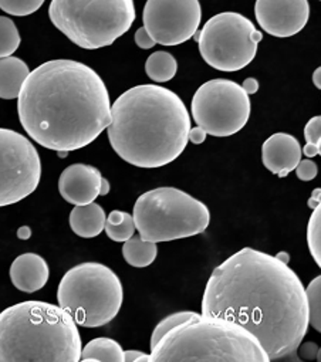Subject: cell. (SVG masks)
<instances>
[{
  "instance_id": "obj_1",
  "label": "cell",
  "mask_w": 321,
  "mask_h": 362,
  "mask_svg": "<svg viewBox=\"0 0 321 362\" xmlns=\"http://www.w3.org/2000/svg\"><path fill=\"white\" fill-rule=\"evenodd\" d=\"M202 314L232 321L264 348L270 361L296 354L308 329L305 288L276 256L243 247L211 274Z\"/></svg>"
},
{
  "instance_id": "obj_2",
  "label": "cell",
  "mask_w": 321,
  "mask_h": 362,
  "mask_svg": "<svg viewBox=\"0 0 321 362\" xmlns=\"http://www.w3.org/2000/svg\"><path fill=\"white\" fill-rule=\"evenodd\" d=\"M18 112L28 135L56 152L90 145L111 122L103 78L74 60H50L30 71L18 97Z\"/></svg>"
},
{
  "instance_id": "obj_3",
  "label": "cell",
  "mask_w": 321,
  "mask_h": 362,
  "mask_svg": "<svg viewBox=\"0 0 321 362\" xmlns=\"http://www.w3.org/2000/svg\"><path fill=\"white\" fill-rule=\"evenodd\" d=\"M191 117L171 90L142 84L122 93L111 105L107 128L112 149L138 168H160L187 148Z\"/></svg>"
},
{
  "instance_id": "obj_4",
  "label": "cell",
  "mask_w": 321,
  "mask_h": 362,
  "mask_svg": "<svg viewBox=\"0 0 321 362\" xmlns=\"http://www.w3.org/2000/svg\"><path fill=\"white\" fill-rule=\"evenodd\" d=\"M81 337L69 311L23 301L0 313V362H77Z\"/></svg>"
},
{
  "instance_id": "obj_5",
  "label": "cell",
  "mask_w": 321,
  "mask_h": 362,
  "mask_svg": "<svg viewBox=\"0 0 321 362\" xmlns=\"http://www.w3.org/2000/svg\"><path fill=\"white\" fill-rule=\"evenodd\" d=\"M153 362H267L262 344L240 325L197 314L151 348Z\"/></svg>"
},
{
  "instance_id": "obj_6",
  "label": "cell",
  "mask_w": 321,
  "mask_h": 362,
  "mask_svg": "<svg viewBox=\"0 0 321 362\" xmlns=\"http://www.w3.org/2000/svg\"><path fill=\"white\" fill-rule=\"evenodd\" d=\"M49 16L76 46L97 50L131 29L135 5L134 0H52Z\"/></svg>"
},
{
  "instance_id": "obj_7",
  "label": "cell",
  "mask_w": 321,
  "mask_h": 362,
  "mask_svg": "<svg viewBox=\"0 0 321 362\" xmlns=\"http://www.w3.org/2000/svg\"><path fill=\"white\" fill-rule=\"evenodd\" d=\"M132 216L139 236L153 243L201 235L211 223V212L204 202L171 187L142 194Z\"/></svg>"
},
{
  "instance_id": "obj_8",
  "label": "cell",
  "mask_w": 321,
  "mask_h": 362,
  "mask_svg": "<svg viewBox=\"0 0 321 362\" xmlns=\"http://www.w3.org/2000/svg\"><path fill=\"white\" fill-rule=\"evenodd\" d=\"M59 305L71 314L77 325L97 328L111 322L124 301L119 277L105 264L86 262L71 267L60 280Z\"/></svg>"
},
{
  "instance_id": "obj_9",
  "label": "cell",
  "mask_w": 321,
  "mask_h": 362,
  "mask_svg": "<svg viewBox=\"0 0 321 362\" xmlns=\"http://www.w3.org/2000/svg\"><path fill=\"white\" fill-rule=\"evenodd\" d=\"M195 39L206 64L232 73L253 62L263 35L243 15L223 12L211 18Z\"/></svg>"
},
{
  "instance_id": "obj_10",
  "label": "cell",
  "mask_w": 321,
  "mask_h": 362,
  "mask_svg": "<svg viewBox=\"0 0 321 362\" xmlns=\"http://www.w3.org/2000/svg\"><path fill=\"white\" fill-rule=\"evenodd\" d=\"M191 110L197 125L206 134L226 138L238 134L247 124L250 98L238 83L215 78L197 90Z\"/></svg>"
},
{
  "instance_id": "obj_11",
  "label": "cell",
  "mask_w": 321,
  "mask_h": 362,
  "mask_svg": "<svg viewBox=\"0 0 321 362\" xmlns=\"http://www.w3.org/2000/svg\"><path fill=\"white\" fill-rule=\"evenodd\" d=\"M40 177L42 160L32 141L13 129L0 128V208L32 195Z\"/></svg>"
},
{
  "instance_id": "obj_12",
  "label": "cell",
  "mask_w": 321,
  "mask_h": 362,
  "mask_svg": "<svg viewBox=\"0 0 321 362\" xmlns=\"http://www.w3.org/2000/svg\"><path fill=\"white\" fill-rule=\"evenodd\" d=\"M144 28L163 46H178L192 39L202 21L199 0H146Z\"/></svg>"
},
{
  "instance_id": "obj_13",
  "label": "cell",
  "mask_w": 321,
  "mask_h": 362,
  "mask_svg": "<svg viewBox=\"0 0 321 362\" xmlns=\"http://www.w3.org/2000/svg\"><path fill=\"white\" fill-rule=\"evenodd\" d=\"M255 15L267 35L291 37L307 25L310 5L308 0H256Z\"/></svg>"
},
{
  "instance_id": "obj_14",
  "label": "cell",
  "mask_w": 321,
  "mask_h": 362,
  "mask_svg": "<svg viewBox=\"0 0 321 362\" xmlns=\"http://www.w3.org/2000/svg\"><path fill=\"white\" fill-rule=\"evenodd\" d=\"M101 172L87 163L67 166L59 177V192L62 198L76 206L93 204L101 195Z\"/></svg>"
},
{
  "instance_id": "obj_15",
  "label": "cell",
  "mask_w": 321,
  "mask_h": 362,
  "mask_svg": "<svg viewBox=\"0 0 321 362\" xmlns=\"http://www.w3.org/2000/svg\"><path fill=\"white\" fill-rule=\"evenodd\" d=\"M300 142L290 134L277 132L269 136L262 146V162L274 175L284 177L301 160Z\"/></svg>"
},
{
  "instance_id": "obj_16",
  "label": "cell",
  "mask_w": 321,
  "mask_h": 362,
  "mask_svg": "<svg viewBox=\"0 0 321 362\" xmlns=\"http://www.w3.org/2000/svg\"><path fill=\"white\" fill-rule=\"evenodd\" d=\"M47 262L36 253H25L15 259L11 266V280L23 293H36L49 281Z\"/></svg>"
},
{
  "instance_id": "obj_17",
  "label": "cell",
  "mask_w": 321,
  "mask_h": 362,
  "mask_svg": "<svg viewBox=\"0 0 321 362\" xmlns=\"http://www.w3.org/2000/svg\"><path fill=\"white\" fill-rule=\"evenodd\" d=\"M105 221L107 215L104 209L95 202L83 206H74L70 214L71 230L84 239L98 236L105 228Z\"/></svg>"
},
{
  "instance_id": "obj_18",
  "label": "cell",
  "mask_w": 321,
  "mask_h": 362,
  "mask_svg": "<svg viewBox=\"0 0 321 362\" xmlns=\"http://www.w3.org/2000/svg\"><path fill=\"white\" fill-rule=\"evenodd\" d=\"M30 74L29 66L19 57L0 59V98L15 100Z\"/></svg>"
},
{
  "instance_id": "obj_19",
  "label": "cell",
  "mask_w": 321,
  "mask_h": 362,
  "mask_svg": "<svg viewBox=\"0 0 321 362\" xmlns=\"http://www.w3.org/2000/svg\"><path fill=\"white\" fill-rule=\"evenodd\" d=\"M84 362H122L124 349L122 346L105 337L91 339L81 351V359Z\"/></svg>"
},
{
  "instance_id": "obj_20",
  "label": "cell",
  "mask_w": 321,
  "mask_h": 362,
  "mask_svg": "<svg viewBox=\"0 0 321 362\" xmlns=\"http://www.w3.org/2000/svg\"><path fill=\"white\" fill-rule=\"evenodd\" d=\"M158 255V246L153 242L144 240L141 236H132L122 246V256L125 262L132 267H148L151 266Z\"/></svg>"
},
{
  "instance_id": "obj_21",
  "label": "cell",
  "mask_w": 321,
  "mask_h": 362,
  "mask_svg": "<svg viewBox=\"0 0 321 362\" xmlns=\"http://www.w3.org/2000/svg\"><path fill=\"white\" fill-rule=\"evenodd\" d=\"M178 70L175 57L168 52H155L145 63L146 76L155 83L171 81Z\"/></svg>"
},
{
  "instance_id": "obj_22",
  "label": "cell",
  "mask_w": 321,
  "mask_h": 362,
  "mask_svg": "<svg viewBox=\"0 0 321 362\" xmlns=\"http://www.w3.org/2000/svg\"><path fill=\"white\" fill-rule=\"evenodd\" d=\"M135 222L134 216L122 212V211H112L105 221V233L112 242L124 243L131 239L135 233Z\"/></svg>"
},
{
  "instance_id": "obj_23",
  "label": "cell",
  "mask_w": 321,
  "mask_h": 362,
  "mask_svg": "<svg viewBox=\"0 0 321 362\" xmlns=\"http://www.w3.org/2000/svg\"><path fill=\"white\" fill-rule=\"evenodd\" d=\"M22 37L13 21L0 16V59L11 57L21 46Z\"/></svg>"
},
{
  "instance_id": "obj_24",
  "label": "cell",
  "mask_w": 321,
  "mask_h": 362,
  "mask_svg": "<svg viewBox=\"0 0 321 362\" xmlns=\"http://www.w3.org/2000/svg\"><path fill=\"white\" fill-rule=\"evenodd\" d=\"M308 304V325L321 334V276L310 281L305 288Z\"/></svg>"
},
{
  "instance_id": "obj_25",
  "label": "cell",
  "mask_w": 321,
  "mask_h": 362,
  "mask_svg": "<svg viewBox=\"0 0 321 362\" xmlns=\"http://www.w3.org/2000/svg\"><path fill=\"white\" fill-rule=\"evenodd\" d=\"M307 245L311 257L321 269V204L313 209L307 225Z\"/></svg>"
},
{
  "instance_id": "obj_26",
  "label": "cell",
  "mask_w": 321,
  "mask_h": 362,
  "mask_svg": "<svg viewBox=\"0 0 321 362\" xmlns=\"http://www.w3.org/2000/svg\"><path fill=\"white\" fill-rule=\"evenodd\" d=\"M198 313L195 311H180V313H174L168 317H165L163 321H160L152 331V335H151V348L155 346V344L163 338L168 331H171L173 328H175L177 325L191 320L192 317H195Z\"/></svg>"
},
{
  "instance_id": "obj_27",
  "label": "cell",
  "mask_w": 321,
  "mask_h": 362,
  "mask_svg": "<svg viewBox=\"0 0 321 362\" xmlns=\"http://www.w3.org/2000/svg\"><path fill=\"white\" fill-rule=\"evenodd\" d=\"M45 0H0V9L12 16H29L37 12Z\"/></svg>"
},
{
  "instance_id": "obj_28",
  "label": "cell",
  "mask_w": 321,
  "mask_h": 362,
  "mask_svg": "<svg viewBox=\"0 0 321 362\" xmlns=\"http://www.w3.org/2000/svg\"><path fill=\"white\" fill-rule=\"evenodd\" d=\"M294 170H296L297 177L300 180H304V182L313 180L318 173V168H317L315 162L311 159H301Z\"/></svg>"
},
{
  "instance_id": "obj_29",
  "label": "cell",
  "mask_w": 321,
  "mask_h": 362,
  "mask_svg": "<svg viewBox=\"0 0 321 362\" xmlns=\"http://www.w3.org/2000/svg\"><path fill=\"white\" fill-rule=\"evenodd\" d=\"M304 138L307 144L315 145L321 138V115L313 117L304 127Z\"/></svg>"
},
{
  "instance_id": "obj_30",
  "label": "cell",
  "mask_w": 321,
  "mask_h": 362,
  "mask_svg": "<svg viewBox=\"0 0 321 362\" xmlns=\"http://www.w3.org/2000/svg\"><path fill=\"white\" fill-rule=\"evenodd\" d=\"M298 351V356L304 361H311V359H317V354H318V345L315 342H301L297 348Z\"/></svg>"
},
{
  "instance_id": "obj_31",
  "label": "cell",
  "mask_w": 321,
  "mask_h": 362,
  "mask_svg": "<svg viewBox=\"0 0 321 362\" xmlns=\"http://www.w3.org/2000/svg\"><path fill=\"white\" fill-rule=\"evenodd\" d=\"M135 43L139 49H144V50H148V49H152L156 42L151 37V35L146 32L145 28H139L135 33Z\"/></svg>"
},
{
  "instance_id": "obj_32",
  "label": "cell",
  "mask_w": 321,
  "mask_h": 362,
  "mask_svg": "<svg viewBox=\"0 0 321 362\" xmlns=\"http://www.w3.org/2000/svg\"><path fill=\"white\" fill-rule=\"evenodd\" d=\"M124 361L141 362V361H152V359H151V355H146L142 351H124Z\"/></svg>"
},
{
  "instance_id": "obj_33",
  "label": "cell",
  "mask_w": 321,
  "mask_h": 362,
  "mask_svg": "<svg viewBox=\"0 0 321 362\" xmlns=\"http://www.w3.org/2000/svg\"><path fill=\"white\" fill-rule=\"evenodd\" d=\"M206 135L208 134L205 129H202L201 127H195V128H191V131H189V141L195 145H199V144L205 142Z\"/></svg>"
},
{
  "instance_id": "obj_34",
  "label": "cell",
  "mask_w": 321,
  "mask_h": 362,
  "mask_svg": "<svg viewBox=\"0 0 321 362\" xmlns=\"http://www.w3.org/2000/svg\"><path fill=\"white\" fill-rule=\"evenodd\" d=\"M243 90L250 95V94H256L259 91V83L256 78H246L243 83Z\"/></svg>"
},
{
  "instance_id": "obj_35",
  "label": "cell",
  "mask_w": 321,
  "mask_h": 362,
  "mask_svg": "<svg viewBox=\"0 0 321 362\" xmlns=\"http://www.w3.org/2000/svg\"><path fill=\"white\" fill-rule=\"evenodd\" d=\"M320 204H321V189L317 188V189L313 191L311 198L308 199V208L310 209H315Z\"/></svg>"
},
{
  "instance_id": "obj_36",
  "label": "cell",
  "mask_w": 321,
  "mask_h": 362,
  "mask_svg": "<svg viewBox=\"0 0 321 362\" xmlns=\"http://www.w3.org/2000/svg\"><path fill=\"white\" fill-rule=\"evenodd\" d=\"M30 236H32V229L29 226H22L18 230V238L21 240H28V239H30Z\"/></svg>"
},
{
  "instance_id": "obj_37",
  "label": "cell",
  "mask_w": 321,
  "mask_h": 362,
  "mask_svg": "<svg viewBox=\"0 0 321 362\" xmlns=\"http://www.w3.org/2000/svg\"><path fill=\"white\" fill-rule=\"evenodd\" d=\"M303 152L305 153V156H307V158H314L315 155H318V152H317V146H315V145H313V144H305V146H304Z\"/></svg>"
},
{
  "instance_id": "obj_38",
  "label": "cell",
  "mask_w": 321,
  "mask_h": 362,
  "mask_svg": "<svg viewBox=\"0 0 321 362\" xmlns=\"http://www.w3.org/2000/svg\"><path fill=\"white\" fill-rule=\"evenodd\" d=\"M313 83L318 90H321V67L315 69V71L313 73Z\"/></svg>"
},
{
  "instance_id": "obj_39",
  "label": "cell",
  "mask_w": 321,
  "mask_h": 362,
  "mask_svg": "<svg viewBox=\"0 0 321 362\" xmlns=\"http://www.w3.org/2000/svg\"><path fill=\"white\" fill-rule=\"evenodd\" d=\"M110 192V184L105 177H103V182H101V195H107Z\"/></svg>"
},
{
  "instance_id": "obj_40",
  "label": "cell",
  "mask_w": 321,
  "mask_h": 362,
  "mask_svg": "<svg viewBox=\"0 0 321 362\" xmlns=\"http://www.w3.org/2000/svg\"><path fill=\"white\" fill-rule=\"evenodd\" d=\"M276 257H277L279 260H281L283 263H287V262L290 260V256H288L287 253H279Z\"/></svg>"
},
{
  "instance_id": "obj_41",
  "label": "cell",
  "mask_w": 321,
  "mask_h": 362,
  "mask_svg": "<svg viewBox=\"0 0 321 362\" xmlns=\"http://www.w3.org/2000/svg\"><path fill=\"white\" fill-rule=\"evenodd\" d=\"M315 146H317V152H318V155L321 156V138L317 141V144H315Z\"/></svg>"
},
{
  "instance_id": "obj_42",
  "label": "cell",
  "mask_w": 321,
  "mask_h": 362,
  "mask_svg": "<svg viewBox=\"0 0 321 362\" xmlns=\"http://www.w3.org/2000/svg\"><path fill=\"white\" fill-rule=\"evenodd\" d=\"M317 361L321 362V346L318 348V354H317Z\"/></svg>"
},
{
  "instance_id": "obj_43",
  "label": "cell",
  "mask_w": 321,
  "mask_h": 362,
  "mask_svg": "<svg viewBox=\"0 0 321 362\" xmlns=\"http://www.w3.org/2000/svg\"><path fill=\"white\" fill-rule=\"evenodd\" d=\"M320 2H321V0H320Z\"/></svg>"
}]
</instances>
